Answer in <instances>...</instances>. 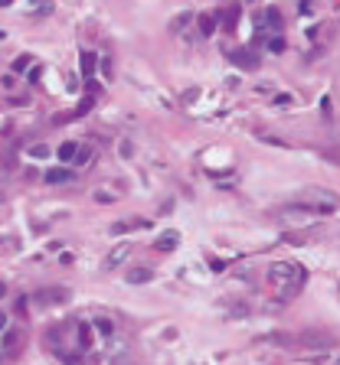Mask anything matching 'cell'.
Segmentation results:
<instances>
[{
	"mask_svg": "<svg viewBox=\"0 0 340 365\" xmlns=\"http://www.w3.org/2000/svg\"><path fill=\"white\" fill-rule=\"evenodd\" d=\"M268 280H272L275 290H285V297H291L307 280V274L298 268V264H291V261H275L272 268H268Z\"/></svg>",
	"mask_w": 340,
	"mask_h": 365,
	"instance_id": "1",
	"label": "cell"
},
{
	"mask_svg": "<svg viewBox=\"0 0 340 365\" xmlns=\"http://www.w3.org/2000/svg\"><path fill=\"white\" fill-rule=\"evenodd\" d=\"M124 280L128 284H147V280H154V271L151 268H128Z\"/></svg>",
	"mask_w": 340,
	"mask_h": 365,
	"instance_id": "6",
	"label": "cell"
},
{
	"mask_svg": "<svg viewBox=\"0 0 340 365\" xmlns=\"http://www.w3.org/2000/svg\"><path fill=\"white\" fill-rule=\"evenodd\" d=\"M265 20H268V30H281V13L275 10V7L265 10Z\"/></svg>",
	"mask_w": 340,
	"mask_h": 365,
	"instance_id": "12",
	"label": "cell"
},
{
	"mask_svg": "<svg viewBox=\"0 0 340 365\" xmlns=\"http://www.w3.org/2000/svg\"><path fill=\"white\" fill-rule=\"evenodd\" d=\"M197 30H200V36H213V33H216V20H213V13H203V17H200Z\"/></svg>",
	"mask_w": 340,
	"mask_h": 365,
	"instance_id": "9",
	"label": "cell"
},
{
	"mask_svg": "<svg viewBox=\"0 0 340 365\" xmlns=\"http://www.w3.org/2000/svg\"><path fill=\"white\" fill-rule=\"evenodd\" d=\"M0 202H3V189H0Z\"/></svg>",
	"mask_w": 340,
	"mask_h": 365,
	"instance_id": "25",
	"label": "cell"
},
{
	"mask_svg": "<svg viewBox=\"0 0 340 365\" xmlns=\"http://www.w3.org/2000/svg\"><path fill=\"white\" fill-rule=\"evenodd\" d=\"M76 153H79V144L66 140V144L59 147V160H62V163H69V160H76Z\"/></svg>",
	"mask_w": 340,
	"mask_h": 365,
	"instance_id": "10",
	"label": "cell"
},
{
	"mask_svg": "<svg viewBox=\"0 0 340 365\" xmlns=\"http://www.w3.org/2000/svg\"><path fill=\"white\" fill-rule=\"evenodd\" d=\"M226 59H229V62H236L239 69H255V65H259V55H255L252 49H245V46L229 49V53H226Z\"/></svg>",
	"mask_w": 340,
	"mask_h": 365,
	"instance_id": "4",
	"label": "cell"
},
{
	"mask_svg": "<svg viewBox=\"0 0 340 365\" xmlns=\"http://www.w3.org/2000/svg\"><path fill=\"white\" fill-rule=\"evenodd\" d=\"M20 339H23V336L17 333V329H10V333L3 336V352H13V349H20Z\"/></svg>",
	"mask_w": 340,
	"mask_h": 365,
	"instance_id": "11",
	"label": "cell"
},
{
	"mask_svg": "<svg viewBox=\"0 0 340 365\" xmlns=\"http://www.w3.org/2000/svg\"><path fill=\"white\" fill-rule=\"evenodd\" d=\"M88 160H92V150H85V147H79V153H76V163H79V166H85Z\"/></svg>",
	"mask_w": 340,
	"mask_h": 365,
	"instance_id": "17",
	"label": "cell"
},
{
	"mask_svg": "<svg viewBox=\"0 0 340 365\" xmlns=\"http://www.w3.org/2000/svg\"><path fill=\"white\" fill-rule=\"evenodd\" d=\"M265 46H268V53H285V36H272Z\"/></svg>",
	"mask_w": 340,
	"mask_h": 365,
	"instance_id": "14",
	"label": "cell"
},
{
	"mask_svg": "<svg viewBox=\"0 0 340 365\" xmlns=\"http://www.w3.org/2000/svg\"><path fill=\"white\" fill-rule=\"evenodd\" d=\"M92 105H95V98H92V95H88V98H82V105L76 108V118H79V114H85V111H88Z\"/></svg>",
	"mask_w": 340,
	"mask_h": 365,
	"instance_id": "18",
	"label": "cell"
},
{
	"mask_svg": "<svg viewBox=\"0 0 340 365\" xmlns=\"http://www.w3.org/2000/svg\"><path fill=\"white\" fill-rule=\"evenodd\" d=\"M222 23H226V33L236 30V23H239V7H229V13H226V20Z\"/></svg>",
	"mask_w": 340,
	"mask_h": 365,
	"instance_id": "13",
	"label": "cell"
},
{
	"mask_svg": "<svg viewBox=\"0 0 340 365\" xmlns=\"http://www.w3.org/2000/svg\"><path fill=\"white\" fill-rule=\"evenodd\" d=\"M311 7H314L311 0H298V10H301V13H311Z\"/></svg>",
	"mask_w": 340,
	"mask_h": 365,
	"instance_id": "21",
	"label": "cell"
},
{
	"mask_svg": "<svg viewBox=\"0 0 340 365\" xmlns=\"http://www.w3.org/2000/svg\"><path fill=\"white\" fill-rule=\"evenodd\" d=\"M190 20H193V13H180V17H177V23H174V30H183Z\"/></svg>",
	"mask_w": 340,
	"mask_h": 365,
	"instance_id": "19",
	"label": "cell"
},
{
	"mask_svg": "<svg viewBox=\"0 0 340 365\" xmlns=\"http://www.w3.org/2000/svg\"><path fill=\"white\" fill-rule=\"evenodd\" d=\"M30 157H33V160H43V157H49L46 144H33V147H30Z\"/></svg>",
	"mask_w": 340,
	"mask_h": 365,
	"instance_id": "15",
	"label": "cell"
},
{
	"mask_svg": "<svg viewBox=\"0 0 340 365\" xmlns=\"http://www.w3.org/2000/svg\"><path fill=\"white\" fill-rule=\"evenodd\" d=\"M3 293H7V287H3V280H0V297H3Z\"/></svg>",
	"mask_w": 340,
	"mask_h": 365,
	"instance_id": "23",
	"label": "cell"
},
{
	"mask_svg": "<svg viewBox=\"0 0 340 365\" xmlns=\"http://www.w3.org/2000/svg\"><path fill=\"white\" fill-rule=\"evenodd\" d=\"M69 300V287H43V290H36L33 293V303L36 307H56V303H66Z\"/></svg>",
	"mask_w": 340,
	"mask_h": 365,
	"instance_id": "3",
	"label": "cell"
},
{
	"mask_svg": "<svg viewBox=\"0 0 340 365\" xmlns=\"http://www.w3.org/2000/svg\"><path fill=\"white\" fill-rule=\"evenodd\" d=\"M298 202L307 205L314 215H327L340 205V199L334 193H324V189H304V193H298Z\"/></svg>",
	"mask_w": 340,
	"mask_h": 365,
	"instance_id": "2",
	"label": "cell"
},
{
	"mask_svg": "<svg viewBox=\"0 0 340 365\" xmlns=\"http://www.w3.org/2000/svg\"><path fill=\"white\" fill-rule=\"evenodd\" d=\"M124 255H128V245H121L118 251H111V258H108V268H115V264H118V261L124 258Z\"/></svg>",
	"mask_w": 340,
	"mask_h": 365,
	"instance_id": "16",
	"label": "cell"
},
{
	"mask_svg": "<svg viewBox=\"0 0 340 365\" xmlns=\"http://www.w3.org/2000/svg\"><path fill=\"white\" fill-rule=\"evenodd\" d=\"M43 180L49 182V186H62V182L72 180V170H66V166H53V170H46Z\"/></svg>",
	"mask_w": 340,
	"mask_h": 365,
	"instance_id": "5",
	"label": "cell"
},
{
	"mask_svg": "<svg viewBox=\"0 0 340 365\" xmlns=\"http://www.w3.org/2000/svg\"><path fill=\"white\" fill-rule=\"evenodd\" d=\"M0 7H10V0H0Z\"/></svg>",
	"mask_w": 340,
	"mask_h": 365,
	"instance_id": "24",
	"label": "cell"
},
{
	"mask_svg": "<svg viewBox=\"0 0 340 365\" xmlns=\"http://www.w3.org/2000/svg\"><path fill=\"white\" fill-rule=\"evenodd\" d=\"M26 69H30V59H26V55H20V59L13 62V72H26Z\"/></svg>",
	"mask_w": 340,
	"mask_h": 365,
	"instance_id": "20",
	"label": "cell"
},
{
	"mask_svg": "<svg viewBox=\"0 0 340 365\" xmlns=\"http://www.w3.org/2000/svg\"><path fill=\"white\" fill-rule=\"evenodd\" d=\"M3 329H7V313L0 310V333H3Z\"/></svg>",
	"mask_w": 340,
	"mask_h": 365,
	"instance_id": "22",
	"label": "cell"
},
{
	"mask_svg": "<svg viewBox=\"0 0 340 365\" xmlns=\"http://www.w3.org/2000/svg\"><path fill=\"white\" fill-rule=\"evenodd\" d=\"M95 69H99V55L92 53V49H85V53H82V75L95 78Z\"/></svg>",
	"mask_w": 340,
	"mask_h": 365,
	"instance_id": "7",
	"label": "cell"
},
{
	"mask_svg": "<svg viewBox=\"0 0 340 365\" xmlns=\"http://www.w3.org/2000/svg\"><path fill=\"white\" fill-rule=\"evenodd\" d=\"M0 359H3V352H0Z\"/></svg>",
	"mask_w": 340,
	"mask_h": 365,
	"instance_id": "26",
	"label": "cell"
},
{
	"mask_svg": "<svg viewBox=\"0 0 340 365\" xmlns=\"http://www.w3.org/2000/svg\"><path fill=\"white\" fill-rule=\"evenodd\" d=\"M177 241H180V238H177V232H164V235L154 241V248H157V251H174Z\"/></svg>",
	"mask_w": 340,
	"mask_h": 365,
	"instance_id": "8",
	"label": "cell"
}]
</instances>
